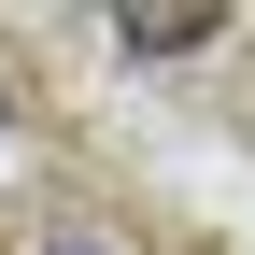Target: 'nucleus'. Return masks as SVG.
I'll return each instance as SVG.
<instances>
[{
  "instance_id": "7ed1b4c3",
  "label": "nucleus",
  "mask_w": 255,
  "mask_h": 255,
  "mask_svg": "<svg viewBox=\"0 0 255 255\" xmlns=\"http://www.w3.org/2000/svg\"><path fill=\"white\" fill-rule=\"evenodd\" d=\"M57 255H85V241H57Z\"/></svg>"
},
{
  "instance_id": "f03ea898",
  "label": "nucleus",
  "mask_w": 255,
  "mask_h": 255,
  "mask_svg": "<svg viewBox=\"0 0 255 255\" xmlns=\"http://www.w3.org/2000/svg\"><path fill=\"white\" fill-rule=\"evenodd\" d=\"M0 128H14V100H0Z\"/></svg>"
},
{
  "instance_id": "f257e3e1",
  "label": "nucleus",
  "mask_w": 255,
  "mask_h": 255,
  "mask_svg": "<svg viewBox=\"0 0 255 255\" xmlns=\"http://www.w3.org/2000/svg\"><path fill=\"white\" fill-rule=\"evenodd\" d=\"M114 43H128V57H199V43H213V14H128Z\"/></svg>"
}]
</instances>
